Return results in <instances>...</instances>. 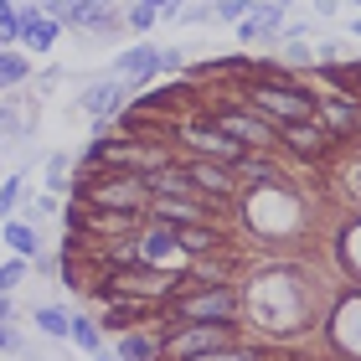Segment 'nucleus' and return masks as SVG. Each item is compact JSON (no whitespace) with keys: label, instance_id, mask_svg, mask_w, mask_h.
<instances>
[{"label":"nucleus","instance_id":"f257e3e1","mask_svg":"<svg viewBox=\"0 0 361 361\" xmlns=\"http://www.w3.org/2000/svg\"><path fill=\"white\" fill-rule=\"evenodd\" d=\"M243 98H248L253 114H264L269 124H289V119H315V104L320 98L310 93L300 78L289 73H253V83H243Z\"/></svg>","mask_w":361,"mask_h":361},{"label":"nucleus","instance_id":"f03ea898","mask_svg":"<svg viewBox=\"0 0 361 361\" xmlns=\"http://www.w3.org/2000/svg\"><path fill=\"white\" fill-rule=\"evenodd\" d=\"M243 310V294L233 284H191L176 294V300L160 305V315L166 320H196V325H233Z\"/></svg>","mask_w":361,"mask_h":361},{"label":"nucleus","instance_id":"7ed1b4c3","mask_svg":"<svg viewBox=\"0 0 361 361\" xmlns=\"http://www.w3.org/2000/svg\"><path fill=\"white\" fill-rule=\"evenodd\" d=\"M171 135L186 145L191 155H202V160H222V166H233V160L243 155V145L227 135V129H217L212 119H186V124H176Z\"/></svg>","mask_w":361,"mask_h":361},{"label":"nucleus","instance_id":"20e7f679","mask_svg":"<svg viewBox=\"0 0 361 361\" xmlns=\"http://www.w3.org/2000/svg\"><path fill=\"white\" fill-rule=\"evenodd\" d=\"M274 145H284L289 155H300V160H325L336 150V135L325 129L320 119H289V124H274Z\"/></svg>","mask_w":361,"mask_h":361},{"label":"nucleus","instance_id":"39448f33","mask_svg":"<svg viewBox=\"0 0 361 361\" xmlns=\"http://www.w3.org/2000/svg\"><path fill=\"white\" fill-rule=\"evenodd\" d=\"M191 176V186L207 196V202H233L238 196V171L233 166H222V160H202V155H191V160H180Z\"/></svg>","mask_w":361,"mask_h":361},{"label":"nucleus","instance_id":"423d86ee","mask_svg":"<svg viewBox=\"0 0 361 361\" xmlns=\"http://www.w3.org/2000/svg\"><path fill=\"white\" fill-rule=\"evenodd\" d=\"M212 124L217 129H227L243 150H269L274 145V124L264 119V114H243V109H217L212 114Z\"/></svg>","mask_w":361,"mask_h":361},{"label":"nucleus","instance_id":"0eeeda50","mask_svg":"<svg viewBox=\"0 0 361 361\" xmlns=\"http://www.w3.org/2000/svg\"><path fill=\"white\" fill-rule=\"evenodd\" d=\"M145 217H155V222H166V227L212 222V202H207V196H150Z\"/></svg>","mask_w":361,"mask_h":361},{"label":"nucleus","instance_id":"6e6552de","mask_svg":"<svg viewBox=\"0 0 361 361\" xmlns=\"http://www.w3.org/2000/svg\"><path fill=\"white\" fill-rule=\"evenodd\" d=\"M315 119L331 129L336 140L361 135V98H351V93H341V98H320V104H315Z\"/></svg>","mask_w":361,"mask_h":361},{"label":"nucleus","instance_id":"1a4fd4ad","mask_svg":"<svg viewBox=\"0 0 361 361\" xmlns=\"http://www.w3.org/2000/svg\"><path fill=\"white\" fill-rule=\"evenodd\" d=\"M279 21H284V0H253V11L243 16L238 26V42H274L279 37Z\"/></svg>","mask_w":361,"mask_h":361},{"label":"nucleus","instance_id":"9d476101","mask_svg":"<svg viewBox=\"0 0 361 361\" xmlns=\"http://www.w3.org/2000/svg\"><path fill=\"white\" fill-rule=\"evenodd\" d=\"M176 248L186 253V258H202V253H222L227 238L212 222H186V227H176Z\"/></svg>","mask_w":361,"mask_h":361},{"label":"nucleus","instance_id":"9b49d317","mask_svg":"<svg viewBox=\"0 0 361 361\" xmlns=\"http://www.w3.org/2000/svg\"><path fill=\"white\" fill-rule=\"evenodd\" d=\"M160 68H166V52H155V47H129V52L114 57V73L119 78H140V83H150Z\"/></svg>","mask_w":361,"mask_h":361},{"label":"nucleus","instance_id":"f8f14e48","mask_svg":"<svg viewBox=\"0 0 361 361\" xmlns=\"http://www.w3.org/2000/svg\"><path fill=\"white\" fill-rule=\"evenodd\" d=\"M135 248H140V264H160L166 253H176V227H166V222H145V233L135 238Z\"/></svg>","mask_w":361,"mask_h":361},{"label":"nucleus","instance_id":"ddd939ff","mask_svg":"<svg viewBox=\"0 0 361 361\" xmlns=\"http://www.w3.org/2000/svg\"><path fill=\"white\" fill-rule=\"evenodd\" d=\"M83 109L93 114V119H114V114L124 109V83H109V78H104V83H93L83 93Z\"/></svg>","mask_w":361,"mask_h":361},{"label":"nucleus","instance_id":"4468645a","mask_svg":"<svg viewBox=\"0 0 361 361\" xmlns=\"http://www.w3.org/2000/svg\"><path fill=\"white\" fill-rule=\"evenodd\" d=\"M68 26L109 31V26H114V6H109V0H73V21H68Z\"/></svg>","mask_w":361,"mask_h":361},{"label":"nucleus","instance_id":"2eb2a0df","mask_svg":"<svg viewBox=\"0 0 361 361\" xmlns=\"http://www.w3.org/2000/svg\"><path fill=\"white\" fill-rule=\"evenodd\" d=\"M186 361H274V351H264V346H212V351H196V356H186Z\"/></svg>","mask_w":361,"mask_h":361},{"label":"nucleus","instance_id":"dca6fc26","mask_svg":"<svg viewBox=\"0 0 361 361\" xmlns=\"http://www.w3.org/2000/svg\"><path fill=\"white\" fill-rule=\"evenodd\" d=\"M119 361H160V336H124L119 341Z\"/></svg>","mask_w":361,"mask_h":361},{"label":"nucleus","instance_id":"f3484780","mask_svg":"<svg viewBox=\"0 0 361 361\" xmlns=\"http://www.w3.org/2000/svg\"><path fill=\"white\" fill-rule=\"evenodd\" d=\"M68 336H73V346H83V351H104V331H98V325L88 320V315H73L68 320Z\"/></svg>","mask_w":361,"mask_h":361},{"label":"nucleus","instance_id":"a211bd4d","mask_svg":"<svg viewBox=\"0 0 361 361\" xmlns=\"http://www.w3.org/2000/svg\"><path fill=\"white\" fill-rule=\"evenodd\" d=\"M31 129V109L26 104H6L0 109V140H16V135H26Z\"/></svg>","mask_w":361,"mask_h":361},{"label":"nucleus","instance_id":"6ab92c4d","mask_svg":"<svg viewBox=\"0 0 361 361\" xmlns=\"http://www.w3.org/2000/svg\"><path fill=\"white\" fill-rule=\"evenodd\" d=\"M6 243L16 248V258H31L37 253V227H21V222H6Z\"/></svg>","mask_w":361,"mask_h":361},{"label":"nucleus","instance_id":"aec40b11","mask_svg":"<svg viewBox=\"0 0 361 361\" xmlns=\"http://www.w3.org/2000/svg\"><path fill=\"white\" fill-rule=\"evenodd\" d=\"M0 42H21V11L11 0H0Z\"/></svg>","mask_w":361,"mask_h":361},{"label":"nucleus","instance_id":"412c9836","mask_svg":"<svg viewBox=\"0 0 361 361\" xmlns=\"http://www.w3.org/2000/svg\"><path fill=\"white\" fill-rule=\"evenodd\" d=\"M21 78H26V57H16V52H0V88L21 83Z\"/></svg>","mask_w":361,"mask_h":361},{"label":"nucleus","instance_id":"4be33fe9","mask_svg":"<svg viewBox=\"0 0 361 361\" xmlns=\"http://www.w3.org/2000/svg\"><path fill=\"white\" fill-rule=\"evenodd\" d=\"M68 320H73V315H62V310H37V325H42L47 336H57V341L68 336Z\"/></svg>","mask_w":361,"mask_h":361},{"label":"nucleus","instance_id":"5701e85b","mask_svg":"<svg viewBox=\"0 0 361 361\" xmlns=\"http://www.w3.org/2000/svg\"><path fill=\"white\" fill-rule=\"evenodd\" d=\"M248 11H253V0H217V6H212V16H217V21H243Z\"/></svg>","mask_w":361,"mask_h":361},{"label":"nucleus","instance_id":"b1692460","mask_svg":"<svg viewBox=\"0 0 361 361\" xmlns=\"http://www.w3.org/2000/svg\"><path fill=\"white\" fill-rule=\"evenodd\" d=\"M47 186H52V191L68 186V155H52V160H47Z\"/></svg>","mask_w":361,"mask_h":361},{"label":"nucleus","instance_id":"393cba45","mask_svg":"<svg viewBox=\"0 0 361 361\" xmlns=\"http://www.w3.org/2000/svg\"><path fill=\"white\" fill-rule=\"evenodd\" d=\"M0 351H6V356H16V351H26V341H21V331H16L11 320H0Z\"/></svg>","mask_w":361,"mask_h":361},{"label":"nucleus","instance_id":"a878e982","mask_svg":"<svg viewBox=\"0 0 361 361\" xmlns=\"http://www.w3.org/2000/svg\"><path fill=\"white\" fill-rule=\"evenodd\" d=\"M155 21H160V11H155V6H145V0H140L135 11H129V26H135V31H150Z\"/></svg>","mask_w":361,"mask_h":361},{"label":"nucleus","instance_id":"bb28decb","mask_svg":"<svg viewBox=\"0 0 361 361\" xmlns=\"http://www.w3.org/2000/svg\"><path fill=\"white\" fill-rule=\"evenodd\" d=\"M21 279H26V258H16V264H6V269H0V294H6V289H16Z\"/></svg>","mask_w":361,"mask_h":361},{"label":"nucleus","instance_id":"cd10ccee","mask_svg":"<svg viewBox=\"0 0 361 361\" xmlns=\"http://www.w3.org/2000/svg\"><path fill=\"white\" fill-rule=\"evenodd\" d=\"M21 202V180H6V186H0V222L11 217V207Z\"/></svg>","mask_w":361,"mask_h":361},{"label":"nucleus","instance_id":"c85d7f7f","mask_svg":"<svg viewBox=\"0 0 361 361\" xmlns=\"http://www.w3.org/2000/svg\"><path fill=\"white\" fill-rule=\"evenodd\" d=\"M145 6H155V11H166V16H176V11H180V0H145Z\"/></svg>","mask_w":361,"mask_h":361},{"label":"nucleus","instance_id":"c756f323","mask_svg":"<svg viewBox=\"0 0 361 361\" xmlns=\"http://www.w3.org/2000/svg\"><path fill=\"white\" fill-rule=\"evenodd\" d=\"M315 16H336V0H315Z\"/></svg>","mask_w":361,"mask_h":361},{"label":"nucleus","instance_id":"7c9ffc66","mask_svg":"<svg viewBox=\"0 0 361 361\" xmlns=\"http://www.w3.org/2000/svg\"><path fill=\"white\" fill-rule=\"evenodd\" d=\"M0 320H11V305H6V300H0Z\"/></svg>","mask_w":361,"mask_h":361},{"label":"nucleus","instance_id":"2f4dec72","mask_svg":"<svg viewBox=\"0 0 361 361\" xmlns=\"http://www.w3.org/2000/svg\"><path fill=\"white\" fill-rule=\"evenodd\" d=\"M351 31H356V37H361V16H356V21H351Z\"/></svg>","mask_w":361,"mask_h":361},{"label":"nucleus","instance_id":"473e14b6","mask_svg":"<svg viewBox=\"0 0 361 361\" xmlns=\"http://www.w3.org/2000/svg\"><path fill=\"white\" fill-rule=\"evenodd\" d=\"M98 361H114V356H104V351H98Z\"/></svg>","mask_w":361,"mask_h":361},{"label":"nucleus","instance_id":"72a5a7b5","mask_svg":"<svg viewBox=\"0 0 361 361\" xmlns=\"http://www.w3.org/2000/svg\"><path fill=\"white\" fill-rule=\"evenodd\" d=\"M284 6H289V0H284Z\"/></svg>","mask_w":361,"mask_h":361},{"label":"nucleus","instance_id":"f704fd0d","mask_svg":"<svg viewBox=\"0 0 361 361\" xmlns=\"http://www.w3.org/2000/svg\"><path fill=\"white\" fill-rule=\"evenodd\" d=\"M356 6H361V0H356Z\"/></svg>","mask_w":361,"mask_h":361}]
</instances>
